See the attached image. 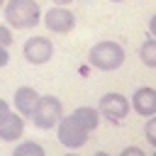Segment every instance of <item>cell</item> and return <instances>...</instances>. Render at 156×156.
<instances>
[{"instance_id":"ffe728a7","label":"cell","mask_w":156,"mask_h":156,"mask_svg":"<svg viewBox=\"0 0 156 156\" xmlns=\"http://www.w3.org/2000/svg\"><path fill=\"white\" fill-rule=\"evenodd\" d=\"M54 5H71V2H76V0H51Z\"/></svg>"},{"instance_id":"52a82bcc","label":"cell","mask_w":156,"mask_h":156,"mask_svg":"<svg viewBox=\"0 0 156 156\" xmlns=\"http://www.w3.org/2000/svg\"><path fill=\"white\" fill-rule=\"evenodd\" d=\"M41 17H44V27L54 34H68L76 27V15L68 10V5H54Z\"/></svg>"},{"instance_id":"5b68a950","label":"cell","mask_w":156,"mask_h":156,"mask_svg":"<svg viewBox=\"0 0 156 156\" xmlns=\"http://www.w3.org/2000/svg\"><path fill=\"white\" fill-rule=\"evenodd\" d=\"M129 110H132V105H129V100H127L122 93H105V95L100 98V102H98L100 117L110 119L112 124H119V122L129 115Z\"/></svg>"},{"instance_id":"d6986e66","label":"cell","mask_w":156,"mask_h":156,"mask_svg":"<svg viewBox=\"0 0 156 156\" xmlns=\"http://www.w3.org/2000/svg\"><path fill=\"white\" fill-rule=\"evenodd\" d=\"M149 34L156 39V12L151 15V20H149Z\"/></svg>"},{"instance_id":"6da1fadb","label":"cell","mask_w":156,"mask_h":156,"mask_svg":"<svg viewBox=\"0 0 156 156\" xmlns=\"http://www.w3.org/2000/svg\"><path fill=\"white\" fill-rule=\"evenodd\" d=\"M5 24L12 29H32L41 22V7L37 0H5Z\"/></svg>"},{"instance_id":"cb8c5ba5","label":"cell","mask_w":156,"mask_h":156,"mask_svg":"<svg viewBox=\"0 0 156 156\" xmlns=\"http://www.w3.org/2000/svg\"><path fill=\"white\" fill-rule=\"evenodd\" d=\"M2 5H5V0H0V7H2Z\"/></svg>"},{"instance_id":"ac0fdd59","label":"cell","mask_w":156,"mask_h":156,"mask_svg":"<svg viewBox=\"0 0 156 156\" xmlns=\"http://www.w3.org/2000/svg\"><path fill=\"white\" fill-rule=\"evenodd\" d=\"M7 63H10V51H7V46L0 44V68H5Z\"/></svg>"},{"instance_id":"9c48e42d","label":"cell","mask_w":156,"mask_h":156,"mask_svg":"<svg viewBox=\"0 0 156 156\" xmlns=\"http://www.w3.org/2000/svg\"><path fill=\"white\" fill-rule=\"evenodd\" d=\"M12 102H15V110L22 117H32V112H34V107L39 102V93L34 88H29V85H22V88L15 90V100Z\"/></svg>"},{"instance_id":"ba28073f","label":"cell","mask_w":156,"mask_h":156,"mask_svg":"<svg viewBox=\"0 0 156 156\" xmlns=\"http://www.w3.org/2000/svg\"><path fill=\"white\" fill-rule=\"evenodd\" d=\"M132 110L141 117H151L156 115V88H149V85H141L134 90L132 100H129Z\"/></svg>"},{"instance_id":"3957f363","label":"cell","mask_w":156,"mask_h":156,"mask_svg":"<svg viewBox=\"0 0 156 156\" xmlns=\"http://www.w3.org/2000/svg\"><path fill=\"white\" fill-rule=\"evenodd\" d=\"M63 117V105L56 95H39V102L32 112V122L37 129H54Z\"/></svg>"},{"instance_id":"8992f818","label":"cell","mask_w":156,"mask_h":156,"mask_svg":"<svg viewBox=\"0 0 156 156\" xmlns=\"http://www.w3.org/2000/svg\"><path fill=\"white\" fill-rule=\"evenodd\" d=\"M22 56L32 66H44L54 56V44L46 37H29L24 41V46H22Z\"/></svg>"},{"instance_id":"2e32d148","label":"cell","mask_w":156,"mask_h":156,"mask_svg":"<svg viewBox=\"0 0 156 156\" xmlns=\"http://www.w3.org/2000/svg\"><path fill=\"white\" fill-rule=\"evenodd\" d=\"M119 156H146L139 146H124L122 151H119Z\"/></svg>"},{"instance_id":"7402d4cb","label":"cell","mask_w":156,"mask_h":156,"mask_svg":"<svg viewBox=\"0 0 156 156\" xmlns=\"http://www.w3.org/2000/svg\"><path fill=\"white\" fill-rule=\"evenodd\" d=\"M63 156H78V154H63Z\"/></svg>"},{"instance_id":"44dd1931","label":"cell","mask_w":156,"mask_h":156,"mask_svg":"<svg viewBox=\"0 0 156 156\" xmlns=\"http://www.w3.org/2000/svg\"><path fill=\"white\" fill-rule=\"evenodd\" d=\"M93 156H110V154H107V151H95Z\"/></svg>"},{"instance_id":"7c38bea8","label":"cell","mask_w":156,"mask_h":156,"mask_svg":"<svg viewBox=\"0 0 156 156\" xmlns=\"http://www.w3.org/2000/svg\"><path fill=\"white\" fill-rule=\"evenodd\" d=\"M139 58L146 68H156V39H144L139 46Z\"/></svg>"},{"instance_id":"5bb4252c","label":"cell","mask_w":156,"mask_h":156,"mask_svg":"<svg viewBox=\"0 0 156 156\" xmlns=\"http://www.w3.org/2000/svg\"><path fill=\"white\" fill-rule=\"evenodd\" d=\"M144 136H146V141L156 149V115H151V117L146 119V124H144Z\"/></svg>"},{"instance_id":"d4e9b609","label":"cell","mask_w":156,"mask_h":156,"mask_svg":"<svg viewBox=\"0 0 156 156\" xmlns=\"http://www.w3.org/2000/svg\"><path fill=\"white\" fill-rule=\"evenodd\" d=\"M154 156H156V151H154Z\"/></svg>"},{"instance_id":"603a6c76","label":"cell","mask_w":156,"mask_h":156,"mask_svg":"<svg viewBox=\"0 0 156 156\" xmlns=\"http://www.w3.org/2000/svg\"><path fill=\"white\" fill-rule=\"evenodd\" d=\"M110 2H124V0H110Z\"/></svg>"},{"instance_id":"e0dca14e","label":"cell","mask_w":156,"mask_h":156,"mask_svg":"<svg viewBox=\"0 0 156 156\" xmlns=\"http://www.w3.org/2000/svg\"><path fill=\"white\" fill-rule=\"evenodd\" d=\"M10 112H12V107H10V102L0 98V122H2V119H5V117H7Z\"/></svg>"},{"instance_id":"30bf717a","label":"cell","mask_w":156,"mask_h":156,"mask_svg":"<svg viewBox=\"0 0 156 156\" xmlns=\"http://www.w3.org/2000/svg\"><path fill=\"white\" fill-rule=\"evenodd\" d=\"M24 132V117L20 112H10L0 122V139L2 141H17Z\"/></svg>"},{"instance_id":"277c9868","label":"cell","mask_w":156,"mask_h":156,"mask_svg":"<svg viewBox=\"0 0 156 156\" xmlns=\"http://www.w3.org/2000/svg\"><path fill=\"white\" fill-rule=\"evenodd\" d=\"M56 136H58V141H61L66 149H80V146L88 144L90 132H85V129L68 115V117H61V119H58V124H56Z\"/></svg>"},{"instance_id":"9a60e30c","label":"cell","mask_w":156,"mask_h":156,"mask_svg":"<svg viewBox=\"0 0 156 156\" xmlns=\"http://www.w3.org/2000/svg\"><path fill=\"white\" fill-rule=\"evenodd\" d=\"M0 44H2V46H10V44H12V27L0 24Z\"/></svg>"},{"instance_id":"4fadbf2b","label":"cell","mask_w":156,"mask_h":156,"mask_svg":"<svg viewBox=\"0 0 156 156\" xmlns=\"http://www.w3.org/2000/svg\"><path fill=\"white\" fill-rule=\"evenodd\" d=\"M12 156H46V151L37 141H20L12 151Z\"/></svg>"},{"instance_id":"8fae6325","label":"cell","mask_w":156,"mask_h":156,"mask_svg":"<svg viewBox=\"0 0 156 156\" xmlns=\"http://www.w3.org/2000/svg\"><path fill=\"white\" fill-rule=\"evenodd\" d=\"M71 117H73L85 132H95L98 124H100V112H98L95 107H76V110L71 112Z\"/></svg>"},{"instance_id":"7a4b0ae2","label":"cell","mask_w":156,"mask_h":156,"mask_svg":"<svg viewBox=\"0 0 156 156\" xmlns=\"http://www.w3.org/2000/svg\"><path fill=\"white\" fill-rule=\"evenodd\" d=\"M124 58H127L124 46L117 44V41H112V39H102V41L93 44L90 51H88V63L93 68H98V71H105V73L122 68Z\"/></svg>"}]
</instances>
